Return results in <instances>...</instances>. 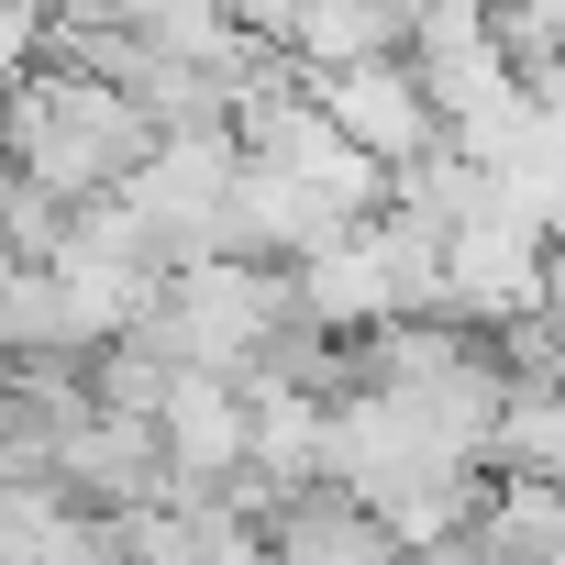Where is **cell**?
<instances>
[{
  "label": "cell",
  "instance_id": "6da1fadb",
  "mask_svg": "<svg viewBox=\"0 0 565 565\" xmlns=\"http://www.w3.org/2000/svg\"><path fill=\"white\" fill-rule=\"evenodd\" d=\"M156 145V122L111 89V78H89V67H56V56H34L12 89H0V156H12L23 178H45L56 200H89V189H111L134 156Z\"/></svg>",
  "mask_w": 565,
  "mask_h": 565
},
{
  "label": "cell",
  "instance_id": "7a4b0ae2",
  "mask_svg": "<svg viewBox=\"0 0 565 565\" xmlns=\"http://www.w3.org/2000/svg\"><path fill=\"white\" fill-rule=\"evenodd\" d=\"M300 89L377 156V167H411L422 145H444V122H433V100H422V78H411V56L399 45H377V56H344V67H300Z\"/></svg>",
  "mask_w": 565,
  "mask_h": 565
},
{
  "label": "cell",
  "instance_id": "3957f363",
  "mask_svg": "<svg viewBox=\"0 0 565 565\" xmlns=\"http://www.w3.org/2000/svg\"><path fill=\"white\" fill-rule=\"evenodd\" d=\"M156 455H167V488L156 499H189V488H222L244 466V377L233 366H167L156 388Z\"/></svg>",
  "mask_w": 565,
  "mask_h": 565
},
{
  "label": "cell",
  "instance_id": "277c9868",
  "mask_svg": "<svg viewBox=\"0 0 565 565\" xmlns=\"http://www.w3.org/2000/svg\"><path fill=\"white\" fill-rule=\"evenodd\" d=\"M45 477H56L78 510H122V499H156V488H167V455H156V422H145V411L89 399V411L45 444Z\"/></svg>",
  "mask_w": 565,
  "mask_h": 565
},
{
  "label": "cell",
  "instance_id": "5b68a950",
  "mask_svg": "<svg viewBox=\"0 0 565 565\" xmlns=\"http://www.w3.org/2000/svg\"><path fill=\"white\" fill-rule=\"evenodd\" d=\"M255 532H266V554H300V565H377V554H399V532H388L344 477L277 488V499L255 510Z\"/></svg>",
  "mask_w": 565,
  "mask_h": 565
},
{
  "label": "cell",
  "instance_id": "8992f818",
  "mask_svg": "<svg viewBox=\"0 0 565 565\" xmlns=\"http://www.w3.org/2000/svg\"><path fill=\"white\" fill-rule=\"evenodd\" d=\"M0 377H12V355H0Z\"/></svg>",
  "mask_w": 565,
  "mask_h": 565
}]
</instances>
